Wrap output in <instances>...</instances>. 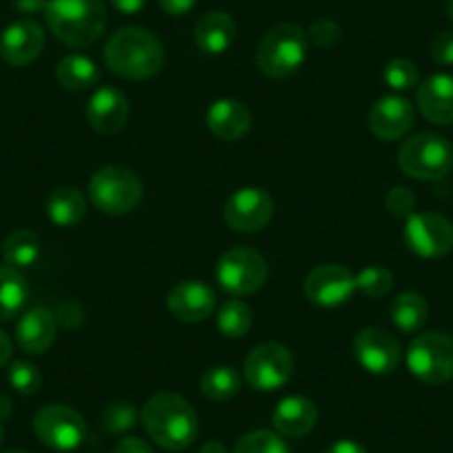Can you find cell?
I'll use <instances>...</instances> for the list:
<instances>
[{
	"label": "cell",
	"instance_id": "cell-1",
	"mask_svg": "<svg viewBox=\"0 0 453 453\" xmlns=\"http://www.w3.org/2000/svg\"><path fill=\"white\" fill-rule=\"evenodd\" d=\"M104 65L120 78L147 81L165 67V47L150 29L127 25L104 45Z\"/></svg>",
	"mask_w": 453,
	"mask_h": 453
},
{
	"label": "cell",
	"instance_id": "cell-2",
	"mask_svg": "<svg viewBox=\"0 0 453 453\" xmlns=\"http://www.w3.org/2000/svg\"><path fill=\"white\" fill-rule=\"evenodd\" d=\"M147 435L167 451H185L198 435V416L182 395L160 391L151 395L141 411Z\"/></svg>",
	"mask_w": 453,
	"mask_h": 453
},
{
	"label": "cell",
	"instance_id": "cell-3",
	"mask_svg": "<svg viewBox=\"0 0 453 453\" xmlns=\"http://www.w3.org/2000/svg\"><path fill=\"white\" fill-rule=\"evenodd\" d=\"M45 19L51 34L69 47H91L107 27L103 0H50Z\"/></svg>",
	"mask_w": 453,
	"mask_h": 453
},
{
	"label": "cell",
	"instance_id": "cell-4",
	"mask_svg": "<svg viewBox=\"0 0 453 453\" xmlns=\"http://www.w3.org/2000/svg\"><path fill=\"white\" fill-rule=\"evenodd\" d=\"M309 38L300 25L280 23L269 29L256 51V65L260 73L272 81L289 78L307 60Z\"/></svg>",
	"mask_w": 453,
	"mask_h": 453
},
{
	"label": "cell",
	"instance_id": "cell-5",
	"mask_svg": "<svg viewBox=\"0 0 453 453\" xmlns=\"http://www.w3.org/2000/svg\"><path fill=\"white\" fill-rule=\"evenodd\" d=\"M89 200L103 213L123 216L141 204L142 180L134 169L123 165H107L91 176Z\"/></svg>",
	"mask_w": 453,
	"mask_h": 453
},
{
	"label": "cell",
	"instance_id": "cell-6",
	"mask_svg": "<svg viewBox=\"0 0 453 453\" xmlns=\"http://www.w3.org/2000/svg\"><path fill=\"white\" fill-rule=\"evenodd\" d=\"M398 167L416 180H440L453 169L451 142L440 134H416L400 145Z\"/></svg>",
	"mask_w": 453,
	"mask_h": 453
},
{
	"label": "cell",
	"instance_id": "cell-7",
	"mask_svg": "<svg viewBox=\"0 0 453 453\" xmlns=\"http://www.w3.org/2000/svg\"><path fill=\"white\" fill-rule=\"evenodd\" d=\"M407 367L425 385H444L453 380V335L444 331H425L409 345Z\"/></svg>",
	"mask_w": 453,
	"mask_h": 453
},
{
	"label": "cell",
	"instance_id": "cell-8",
	"mask_svg": "<svg viewBox=\"0 0 453 453\" xmlns=\"http://www.w3.org/2000/svg\"><path fill=\"white\" fill-rule=\"evenodd\" d=\"M267 260L250 247H234L218 260V285L232 296L256 294L267 280Z\"/></svg>",
	"mask_w": 453,
	"mask_h": 453
},
{
	"label": "cell",
	"instance_id": "cell-9",
	"mask_svg": "<svg viewBox=\"0 0 453 453\" xmlns=\"http://www.w3.org/2000/svg\"><path fill=\"white\" fill-rule=\"evenodd\" d=\"M294 376V356L280 342H263L245 358V380L256 391H276Z\"/></svg>",
	"mask_w": 453,
	"mask_h": 453
},
{
	"label": "cell",
	"instance_id": "cell-10",
	"mask_svg": "<svg viewBox=\"0 0 453 453\" xmlns=\"http://www.w3.org/2000/svg\"><path fill=\"white\" fill-rule=\"evenodd\" d=\"M34 431L45 447L54 451H73L87 435L85 420L67 404H47L34 416Z\"/></svg>",
	"mask_w": 453,
	"mask_h": 453
},
{
	"label": "cell",
	"instance_id": "cell-11",
	"mask_svg": "<svg viewBox=\"0 0 453 453\" xmlns=\"http://www.w3.org/2000/svg\"><path fill=\"white\" fill-rule=\"evenodd\" d=\"M403 238L420 258H440L453 250V222L440 213H411L404 222Z\"/></svg>",
	"mask_w": 453,
	"mask_h": 453
},
{
	"label": "cell",
	"instance_id": "cell-12",
	"mask_svg": "<svg viewBox=\"0 0 453 453\" xmlns=\"http://www.w3.org/2000/svg\"><path fill=\"white\" fill-rule=\"evenodd\" d=\"M351 351L360 367L376 376L394 373L403 363V347H400L398 338L380 326H369V329L356 334Z\"/></svg>",
	"mask_w": 453,
	"mask_h": 453
},
{
	"label": "cell",
	"instance_id": "cell-13",
	"mask_svg": "<svg viewBox=\"0 0 453 453\" xmlns=\"http://www.w3.org/2000/svg\"><path fill=\"white\" fill-rule=\"evenodd\" d=\"M273 200L260 187H241L225 203V222L238 234H256L272 222Z\"/></svg>",
	"mask_w": 453,
	"mask_h": 453
},
{
	"label": "cell",
	"instance_id": "cell-14",
	"mask_svg": "<svg viewBox=\"0 0 453 453\" xmlns=\"http://www.w3.org/2000/svg\"><path fill=\"white\" fill-rule=\"evenodd\" d=\"M356 291V276L342 265H320L304 278V296L318 307H338Z\"/></svg>",
	"mask_w": 453,
	"mask_h": 453
},
{
	"label": "cell",
	"instance_id": "cell-15",
	"mask_svg": "<svg viewBox=\"0 0 453 453\" xmlns=\"http://www.w3.org/2000/svg\"><path fill=\"white\" fill-rule=\"evenodd\" d=\"M42 47L45 32L29 19L7 25L5 32L0 34V58L12 67H27L42 54Z\"/></svg>",
	"mask_w": 453,
	"mask_h": 453
},
{
	"label": "cell",
	"instance_id": "cell-16",
	"mask_svg": "<svg viewBox=\"0 0 453 453\" xmlns=\"http://www.w3.org/2000/svg\"><path fill=\"white\" fill-rule=\"evenodd\" d=\"M367 125L380 141H398L413 127L411 103L403 96H382L369 109Z\"/></svg>",
	"mask_w": 453,
	"mask_h": 453
},
{
	"label": "cell",
	"instance_id": "cell-17",
	"mask_svg": "<svg viewBox=\"0 0 453 453\" xmlns=\"http://www.w3.org/2000/svg\"><path fill=\"white\" fill-rule=\"evenodd\" d=\"M129 100L116 87H100L87 103V120L91 129L103 136H113L127 125Z\"/></svg>",
	"mask_w": 453,
	"mask_h": 453
},
{
	"label": "cell",
	"instance_id": "cell-18",
	"mask_svg": "<svg viewBox=\"0 0 453 453\" xmlns=\"http://www.w3.org/2000/svg\"><path fill=\"white\" fill-rule=\"evenodd\" d=\"M167 309L180 322H203L216 309V294L203 280H182L169 291Z\"/></svg>",
	"mask_w": 453,
	"mask_h": 453
},
{
	"label": "cell",
	"instance_id": "cell-19",
	"mask_svg": "<svg viewBox=\"0 0 453 453\" xmlns=\"http://www.w3.org/2000/svg\"><path fill=\"white\" fill-rule=\"evenodd\" d=\"M416 103L434 125H453V76L434 73L418 85Z\"/></svg>",
	"mask_w": 453,
	"mask_h": 453
},
{
	"label": "cell",
	"instance_id": "cell-20",
	"mask_svg": "<svg viewBox=\"0 0 453 453\" xmlns=\"http://www.w3.org/2000/svg\"><path fill=\"white\" fill-rule=\"evenodd\" d=\"M207 127L220 141H241L251 129V111L236 98H218L207 109Z\"/></svg>",
	"mask_w": 453,
	"mask_h": 453
},
{
	"label": "cell",
	"instance_id": "cell-21",
	"mask_svg": "<svg viewBox=\"0 0 453 453\" xmlns=\"http://www.w3.org/2000/svg\"><path fill=\"white\" fill-rule=\"evenodd\" d=\"M56 334H58L56 316L47 307H32L20 316L16 325V342L20 349L34 356L45 354L54 345Z\"/></svg>",
	"mask_w": 453,
	"mask_h": 453
},
{
	"label": "cell",
	"instance_id": "cell-22",
	"mask_svg": "<svg viewBox=\"0 0 453 453\" xmlns=\"http://www.w3.org/2000/svg\"><path fill=\"white\" fill-rule=\"evenodd\" d=\"M272 422L285 438H304L318 425V407L304 395H289L273 409Z\"/></svg>",
	"mask_w": 453,
	"mask_h": 453
},
{
	"label": "cell",
	"instance_id": "cell-23",
	"mask_svg": "<svg viewBox=\"0 0 453 453\" xmlns=\"http://www.w3.org/2000/svg\"><path fill=\"white\" fill-rule=\"evenodd\" d=\"M236 20L226 12H209L196 23L194 38L203 54L220 56L236 41Z\"/></svg>",
	"mask_w": 453,
	"mask_h": 453
},
{
	"label": "cell",
	"instance_id": "cell-24",
	"mask_svg": "<svg viewBox=\"0 0 453 453\" xmlns=\"http://www.w3.org/2000/svg\"><path fill=\"white\" fill-rule=\"evenodd\" d=\"M87 216V200L81 189L76 187H58L47 198V218L56 226H76L78 222L85 220Z\"/></svg>",
	"mask_w": 453,
	"mask_h": 453
},
{
	"label": "cell",
	"instance_id": "cell-25",
	"mask_svg": "<svg viewBox=\"0 0 453 453\" xmlns=\"http://www.w3.org/2000/svg\"><path fill=\"white\" fill-rule=\"evenodd\" d=\"M56 81L67 91H87L100 81L98 65L81 54H69L56 65Z\"/></svg>",
	"mask_w": 453,
	"mask_h": 453
},
{
	"label": "cell",
	"instance_id": "cell-26",
	"mask_svg": "<svg viewBox=\"0 0 453 453\" xmlns=\"http://www.w3.org/2000/svg\"><path fill=\"white\" fill-rule=\"evenodd\" d=\"M27 296L29 287L20 269L3 265L0 267V322L19 316L27 303Z\"/></svg>",
	"mask_w": 453,
	"mask_h": 453
},
{
	"label": "cell",
	"instance_id": "cell-27",
	"mask_svg": "<svg viewBox=\"0 0 453 453\" xmlns=\"http://www.w3.org/2000/svg\"><path fill=\"white\" fill-rule=\"evenodd\" d=\"M391 320L403 334H416L429 318V304L418 291H404L391 303Z\"/></svg>",
	"mask_w": 453,
	"mask_h": 453
},
{
	"label": "cell",
	"instance_id": "cell-28",
	"mask_svg": "<svg viewBox=\"0 0 453 453\" xmlns=\"http://www.w3.org/2000/svg\"><path fill=\"white\" fill-rule=\"evenodd\" d=\"M41 256V238L32 229H16L3 241V258L10 267H32Z\"/></svg>",
	"mask_w": 453,
	"mask_h": 453
},
{
	"label": "cell",
	"instance_id": "cell-29",
	"mask_svg": "<svg viewBox=\"0 0 453 453\" xmlns=\"http://www.w3.org/2000/svg\"><path fill=\"white\" fill-rule=\"evenodd\" d=\"M242 376L229 365H218V367L207 369L200 380V389H203L204 398L213 400V403H225L232 400L234 395L241 391Z\"/></svg>",
	"mask_w": 453,
	"mask_h": 453
},
{
	"label": "cell",
	"instance_id": "cell-30",
	"mask_svg": "<svg viewBox=\"0 0 453 453\" xmlns=\"http://www.w3.org/2000/svg\"><path fill=\"white\" fill-rule=\"evenodd\" d=\"M218 331L226 338H242L254 325V311L245 300L232 298L218 309Z\"/></svg>",
	"mask_w": 453,
	"mask_h": 453
},
{
	"label": "cell",
	"instance_id": "cell-31",
	"mask_svg": "<svg viewBox=\"0 0 453 453\" xmlns=\"http://www.w3.org/2000/svg\"><path fill=\"white\" fill-rule=\"evenodd\" d=\"M234 453H289V447L276 431L256 429L238 440Z\"/></svg>",
	"mask_w": 453,
	"mask_h": 453
},
{
	"label": "cell",
	"instance_id": "cell-32",
	"mask_svg": "<svg viewBox=\"0 0 453 453\" xmlns=\"http://www.w3.org/2000/svg\"><path fill=\"white\" fill-rule=\"evenodd\" d=\"M356 289L367 298H385L394 289V273L385 267H365L356 276Z\"/></svg>",
	"mask_w": 453,
	"mask_h": 453
},
{
	"label": "cell",
	"instance_id": "cell-33",
	"mask_svg": "<svg viewBox=\"0 0 453 453\" xmlns=\"http://www.w3.org/2000/svg\"><path fill=\"white\" fill-rule=\"evenodd\" d=\"M382 78L387 85L395 91H407L420 85V73L418 67L409 58H394L382 69Z\"/></svg>",
	"mask_w": 453,
	"mask_h": 453
},
{
	"label": "cell",
	"instance_id": "cell-34",
	"mask_svg": "<svg viewBox=\"0 0 453 453\" xmlns=\"http://www.w3.org/2000/svg\"><path fill=\"white\" fill-rule=\"evenodd\" d=\"M7 378H10V385L23 395L38 394L42 387L41 369L32 363H25V360H16V363H12L10 372H7Z\"/></svg>",
	"mask_w": 453,
	"mask_h": 453
},
{
	"label": "cell",
	"instance_id": "cell-35",
	"mask_svg": "<svg viewBox=\"0 0 453 453\" xmlns=\"http://www.w3.org/2000/svg\"><path fill=\"white\" fill-rule=\"evenodd\" d=\"M136 409L129 403H111L103 409L100 413V425L109 431V434H123L136 425Z\"/></svg>",
	"mask_w": 453,
	"mask_h": 453
},
{
	"label": "cell",
	"instance_id": "cell-36",
	"mask_svg": "<svg viewBox=\"0 0 453 453\" xmlns=\"http://www.w3.org/2000/svg\"><path fill=\"white\" fill-rule=\"evenodd\" d=\"M304 32H307L309 42L320 47V50H329V47L338 45L340 38H342V29H340V25L331 19L313 20V23L309 25V29H304Z\"/></svg>",
	"mask_w": 453,
	"mask_h": 453
},
{
	"label": "cell",
	"instance_id": "cell-37",
	"mask_svg": "<svg viewBox=\"0 0 453 453\" xmlns=\"http://www.w3.org/2000/svg\"><path fill=\"white\" fill-rule=\"evenodd\" d=\"M387 209H389L394 216L409 218L411 213H416V196L411 194V189L407 187H394V189L387 194Z\"/></svg>",
	"mask_w": 453,
	"mask_h": 453
},
{
	"label": "cell",
	"instance_id": "cell-38",
	"mask_svg": "<svg viewBox=\"0 0 453 453\" xmlns=\"http://www.w3.org/2000/svg\"><path fill=\"white\" fill-rule=\"evenodd\" d=\"M429 54L434 63L442 65V67H451L453 65V29H444L431 38Z\"/></svg>",
	"mask_w": 453,
	"mask_h": 453
},
{
	"label": "cell",
	"instance_id": "cell-39",
	"mask_svg": "<svg viewBox=\"0 0 453 453\" xmlns=\"http://www.w3.org/2000/svg\"><path fill=\"white\" fill-rule=\"evenodd\" d=\"M165 14L169 16H185L194 10L196 0H158Z\"/></svg>",
	"mask_w": 453,
	"mask_h": 453
},
{
	"label": "cell",
	"instance_id": "cell-40",
	"mask_svg": "<svg viewBox=\"0 0 453 453\" xmlns=\"http://www.w3.org/2000/svg\"><path fill=\"white\" fill-rule=\"evenodd\" d=\"M113 453H154V451H151V447L145 442V440L123 438L119 444H116Z\"/></svg>",
	"mask_w": 453,
	"mask_h": 453
},
{
	"label": "cell",
	"instance_id": "cell-41",
	"mask_svg": "<svg viewBox=\"0 0 453 453\" xmlns=\"http://www.w3.org/2000/svg\"><path fill=\"white\" fill-rule=\"evenodd\" d=\"M10 3L14 10L23 12V14H38V12H45L50 0H10Z\"/></svg>",
	"mask_w": 453,
	"mask_h": 453
},
{
	"label": "cell",
	"instance_id": "cell-42",
	"mask_svg": "<svg viewBox=\"0 0 453 453\" xmlns=\"http://www.w3.org/2000/svg\"><path fill=\"white\" fill-rule=\"evenodd\" d=\"M111 5L120 12V14H138L142 7L147 5V0H111Z\"/></svg>",
	"mask_w": 453,
	"mask_h": 453
},
{
	"label": "cell",
	"instance_id": "cell-43",
	"mask_svg": "<svg viewBox=\"0 0 453 453\" xmlns=\"http://www.w3.org/2000/svg\"><path fill=\"white\" fill-rule=\"evenodd\" d=\"M326 453H367V451H365L363 444L354 442V440H338V442L331 444V447L326 449Z\"/></svg>",
	"mask_w": 453,
	"mask_h": 453
},
{
	"label": "cell",
	"instance_id": "cell-44",
	"mask_svg": "<svg viewBox=\"0 0 453 453\" xmlns=\"http://www.w3.org/2000/svg\"><path fill=\"white\" fill-rule=\"evenodd\" d=\"M12 354H14V345H12V338L5 334V331H0V367H5V365L10 363Z\"/></svg>",
	"mask_w": 453,
	"mask_h": 453
},
{
	"label": "cell",
	"instance_id": "cell-45",
	"mask_svg": "<svg viewBox=\"0 0 453 453\" xmlns=\"http://www.w3.org/2000/svg\"><path fill=\"white\" fill-rule=\"evenodd\" d=\"M12 416V400L7 395H0V422Z\"/></svg>",
	"mask_w": 453,
	"mask_h": 453
},
{
	"label": "cell",
	"instance_id": "cell-46",
	"mask_svg": "<svg viewBox=\"0 0 453 453\" xmlns=\"http://www.w3.org/2000/svg\"><path fill=\"white\" fill-rule=\"evenodd\" d=\"M200 453H226V447L222 442H218V440H213V442H207L203 449H200Z\"/></svg>",
	"mask_w": 453,
	"mask_h": 453
},
{
	"label": "cell",
	"instance_id": "cell-47",
	"mask_svg": "<svg viewBox=\"0 0 453 453\" xmlns=\"http://www.w3.org/2000/svg\"><path fill=\"white\" fill-rule=\"evenodd\" d=\"M442 10L449 20H453V0H442Z\"/></svg>",
	"mask_w": 453,
	"mask_h": 453
},
{
	"label": "cell",
	"instance_id": "cell-48",
	"mask_svg": "<svg viewBox=\"0 0 453 453\" xmlns=\"http://www.w3.org/2000/svg\"><path fill=\"white\" fill-rule=\"evenodd\" d=\"M0 444H3V426H0Z\"/></svg>",
	"mask_w": 453,
	"mask_h": 453
},
{
	"label": "cell",
	"instance_id": "cell-49",
	"mask_svg": "<svg viewBox=\"0 0 453 453\" xmlns=\"http://www.w3.org/2000/svg\"><path fill=\"white\" fill-rule=\"evenodd\" d=\"M7 453H23V451H7Z\"/></svg>",
	"mask_w": 453,
	"mask_h": 453
}]
</instances>
